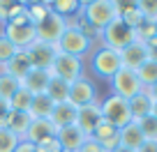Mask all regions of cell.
I'll return each mask as SVG.
<instances>
[{"instance_id":"1","label":"cell","mask_w":157,"mask_h":152,"mask_svg":"<svg viewBox=\"0 0 157 152\" xmlns=\"http://www.w3.org/2000/svg\"><path fill=\"white\" fill-rule=\"evenodd\" d=\"M78 16H83L95 30L102 32L111 21L118 19V2H113V0H93V2H83Z\"/></svg>"},{"instance_id":"2","label":"cell","mask_w":157,"mask_h":152,"mask_svg":"<svg viewBox=\"0 0 157 152\" xmlns=\"http://www.w3.org/2000/svg\"><path fill=\"white\" fill-rule=\"evenodd\" d=\"M93 46H95V42L90 39V37H86L83 32H78L74 25L67 23V30H65L63 37L58 39L56 51H58V53L74 55V58H81V60H83L88 53H93Z\"/></svg>"},{"instance_id":"3","label":"cell","mask_w":157,"mask_h":152,"mask_svg":"<svg viewBox=\"0 0 157 152\" xmlns=\"http://www.w3.org/2000/svg\"><path fill=\"white\" fill-rule=\"evenodd\" d=\"M99 42H102V46H106V49L120 53V51L127 49L129 44H134L136 37H134V30L129 28L125 21L116 19V21H111V23L99 32Z\"/></svg>"},{"instance_id":"4","label":"cell","mask_w":157,"mask_h":152,"mask_svg":"<svg viewBox=\"0 0 157 152\" xmlns=\"http://www.w3.org/2000/svg\"><path fill=\"white\" fill-rule=\"evenodd\" d=\"M120 67H123V62H120V53H118V51L99 46V49H95L93 53H90V72H93L97 79L111 81Z\"/></svg>"},{"instance_id":"5","label":"cell","mask_w":157,"mask_h":152,"mask_svg":"<svg viewBox=\"0 0 157 152\" xmlns=\"http://www.w3.org/2000/svg\"><path fill=\"white\" fill-rule=\"evenodd\" d=\"M99 108H102V120L111 122L116 129H123L125 124L132 122V113H129V104L127 99L118 97V95H109L104 102H99Z\"/></svg>"},{"instance_id":"6","label":"cell","mask_w":157,"mask_h":152,"mask_svg":"<svg viewBox=\"0 0 157 152\" xmlns=\"http://www.w3.org/2000/svg\"><path fill=\"white\" fill-rule=\"evenodd\" d=\"M109 83H111V95H118V97H123V99H132L134 95H139L143 90L136 72H132L127 67H120Z\"/></svg>"},{"instance_id":"7","label":"cell","mask_w":157,"mask_h":152,"mask_svg":"<svg viewBox=\"0 0 157 152\" xmlns=\"http://www.w3.org/2000/svg\"><path fill=\"white\" fill-rule=\"evenodd\" d=\"M67 102L72 104L74 108H83V106H90V104H97L99 97H97L95 83L88 79V76H81V79H76L74 83H69Z\"/></svg>"},{"instance_id":"8","label":"cell","mask_w":157,"mask_h":152,"mask_svg":"<svg viewBox=\"0 0 157 152\" xmlns=\"http://www.w3.org/2000/svg\"><path fill=\"white\" fill-rule=\"evenodd\" d=\"M49 72H51V76H56V79H63V81H67V83H74L76 79L83 76V60L74 58V55L58 53Z\"/></svg>"},{"instance_id":"9","label":"cell","mask_w":157,"mask_h":152,"mask_svg":"<svg viewBox=\"0 0 157 152\" xmlns=\"http://www.w3.org/2000/svg\"><path fill=\"white\" fill-rule=\"evenodd\" d=\"M67 30V21L60 19L58 14L51 12L44 21H39L35 25V35H37V42H44V44H58V39L63 37V32Z\"/></svg>"},{"instance_id":"10","label":"cell","mask_w":157,"mask_h":152,"mask_svg":"<svg viewBox=\"0 0 157 152\" xmlns=\"http://www.w3.org/2000/svg\"><path fill=\"white\" fill-rule=\"evenodd\" d=\"M2 35L14 44L16 51H25L33 42H37L33 23H2Z\"/></svg>"},{"instance_id":"11","label":"cell","mask_w":157,"mask_h":152,"mask_svg":"<svg viewBox=\"0 0 157 152\" xmlns=\"http://www.w3.org/2000/svg\"><path fill=\"white\" fill-rule=\"evenodd\" d=\"M25 55H28V60H30V67H35V69H51L58 51H56L53 44L33 42V44L25 49Z\"/></svg>"},{"instance_id":"12","label":"cell","mask_w":157,"mask_h":152,"mask_svg":"<svg viewBox=\"0 0 157 152\" xmlns=\"http://www.w3.org/2000/svg\"><path fill=\"white\" fill-rule=\"evenodd\" d=\"M56 132H58V129L51 124L49 118H33L28 132L23 134L21 141H28V143H33V145H39V143L49 141V138H56Z\"/></svg>"},{"instance_id":"13","label":"cell","mask_w":157,"mask_h":152,"mask_svg":"<svg viewBox=\"0 0 157 152\" xmlns=\"http://www.w3.org/2000/svg\"><path fill=\"white\" fill-rule=\"evenodd\" d=\"M102 122V108H99V102L97 104H90V106H83V108H76V127L90 138L93 129Z\"/></svg>"},{"instance_id":"14","label":"cell","mask_w":157,"mask_h":152,"mask_svg":"<svg viewBox=\"0 0 157 152\" xmlns=\"http://www.w3.org/2000/svg\"><path fill=\"white\" fill-rule=\"evenodd\" d=\"M86 134L76 127V124H69V127H63L56 132V141L60 143L63 152H78V147L86 143Z\"/></svg>"},{"instance_id":"15","label":"cell","mask_w":157,"mask_h":152,"mask_svg":"<svg viewBox=\"0 0 157 152\" xmlns=\"http://www.w3.org/2000/svg\"><path fill=\"white\" fill-rule=\"evenodd\" d=\"M146 60H150V55H148V46L143 44V42H134L127 49L120 51V62H123V67L132 69V72H136Z\"/></svg>"},{"instance_id":"16","label":"cell","mask_w":157,"mask_h":152,"mask_svg":"<svg viewBox=\"0 0 157 152\" xmlns=\"http://www.w3.org/2000/svg\"><path fill=\"white\" fill-rule=\"evenodd\" d=\"M90 138H93L95 143H99V145H102L106 152H111L113 147L120 145V141H118V129L113 127L111 122H106V120H102V122L93 129Z\"/></svg>"},{"instance_id":"17","label":"cell","mask_w":157,"mask_h":152,"mask_svg":"<svg viewBox=\"0 0 157 152\" xmlns=\"http://www.w3.org/2000/svg\"><path fill=\"white\" fill-rule=\"evenodd\" d=\"M49 81H51V72H49V69H35L33 67L28 72V76L21 81V85H23V88L35 97V95H44L46 92Z\"/></svg>"},{"instance_id":"18","label":"cell","mask_w":157,"mask_h":152,"mask_svg":"<svg viewBox=\"0 0 157 152\" xmlns=\"http://www.w3.org/2000/svg\"><path fill=\"white\" fill-rule=\"evenodd\" d=\"M118 141H120V145H123V147H129V150L136 152L139 147L143 145L146 136H143L141 129H139V122H136V120H132V122L125 124L123 129H118Z\"/></svg>"},{"instance_id":"19","label":"cell","mask_w":157,"mask_h":152,"mask_svg":"<svg viewBox=\"0 0 157 152\" xmlns=\"http://www.w3.org/2000/svg\"><path fill=\"white\" fill-rule=\"evenodd\" d=\"M51 124H53L56 129H63V127H69V124L76 122V108L72 106L69 102H63V104H56L53 111H51L49 115Z\"/></svg>"},{"instance_id":"20","label":"cell","mask_w":157,"mask_h":152,"mask_svg":"<svg viewBox=\"0 0 157 152\" xmlns=\"http://www.w3.org/2000/svg\"><path fill=\"white\" fill-rule=\"evenodd\" d=\"M129 104V113H132L134 120H141V118H148V115H152V97L146 92V90H141L139 95H134L132 99H127Z\"/></svg>"},{"instance_id":"21","label":"cell","mask_w":157,"mask_h":152,"mask_svg":"<svg viewBox=\"0 0 157 152\" xmlns=\"http://www.w3.org/2000/svg\"><path fill=\"white\" fill-rule=\"evenodd\" d=\"M0 69H2L5 74H10V76H14V79L23 81L33 67H30V60H28V55H25V51H16L14 58H12L7 65H2Z\"/></svg>"},{"instance_id":"22","label":"cell","mask_w":157,"mask_h":152,"mask_svg":"<svg viewBox=\"0 0 157 152\" xmlns=\"http://www.w3.org/2000/svg\"><path fill=\"white\" fill-rule=\"evenodd\" d=\"M30 120H33V115H30V113L10 111V115L5 118L2 127H5V129H10V132H14L19 138H23V134L28 132V127H30Z\"/></svg>"},{"instance_id":"23","label":"cell","mask_w":157,"mask_h":152,"mask_svg":"<svg viewBox=\"0 0 157 152\" xmlns=\"http://www.w3.org/2000/svg\"><path fill=\"white\" fill-rule=\"evenodd\" d=\"M49 7H51L53 14L60 16V19L69 21V19H74V16H78L83 2H78V0H53V2H49Z\"/></svg>"},{"instance_id":"24","label":"cell","mask_w":157,"mask_h":152,"mask_svg":"<svg viewBox=\"0 0 157 152\" xmlns=\"http://www.w3.org/2000/svg\"><path fill=\"white\" fill-rule=\"evenodd\" d=\"M118 19L125 21L132 30L143 23V14L139 12L136 2H118Z\"/></svg>"},{"instance_id":"25","label":"cell","mask_w":157,"mask_h":152,"mask_svg":"<svg viewBox=\"0 0 157 152\" xmlns=\"http://www.w3.org/2000/svg\"><path fill=\"white\" fill-rule=\"evenodd\" d=\"M46 95H49V99L53 104H63L67 102V95H69V83L63 79H56V76H51L49 81V88H46Z\"/></svg>"},{"instance_id":"26","label":"cell","mask_w":157,"mask_h":152,"mask_svg":"<svg viewBox=\"0 0 157 152\" xmlns=\"http://www.w3.org/2000/svg\"><path fill=\"white\" fill-rule=\"evenodd\" d=\"M136 76H139V81H141L143 90L152 88V85L157 83V62L155 60H146V62L136 69Z\"/></svg>"},{"instance_id":"27","label":"cell","mask_w":157,"mask_h":152,"mask_svg":"<svg viewBox=\"0 0 157 152\" xmlns=\"http://www.w3.org/2000/svg\"><path fill=\"white\" fill-rule=\"evenodd\" d=\"M56 104L49 99V95H35L33 97V106H30V115L33 118H49Z\"/></svg>"},{"instance_id":"28","label":"cell","mask_w":157,"mask_h":152,"mask_svg":"<svg viewBox=\"0 0 157 152\" xmlns=\"http://www.w3.org/2000/svg\"><path fill=\"white\" fill-rule=\"evenodd\" d=\"M10 106L12 111H19V113H30V106H33V95L28 92V90L21 85L19 90H16V95L10 99Z\"/></svg>"},{"instance_id":"29","label":"cell","mask_w":157,"mask_h":152,"mask_svg":"<svg viewBox=\"0 0 157 152\" xmlns=\"http://www.w3.org/2000/svg\"><path fill=\"white\" fill-rule=\"evenodd\" d=\"M19 88H21V81L14 79V76H10V74H5L2 69H0V97L10 102V99L16 95Z\"/></svg>"},{"instance_id":"30","label":"cell","mask_w":157,"mask_h":152,"mask_svg":"<svg viewBox=\"0 0 157 152\" xmlns=\"http://www.w3.org/2000/svg\"><path fill=\"white\" fill-rule=\"evenodd\" d=\"M25 9H28V19L33 25H37L39 21H44L51 14L49 2H25Z\"/></svg>"},{"instance_id":"31","label":"cell","mask_w":157,"mask_h":152,"mask_svg":"<svg viewBox=\"0 0 157 152\" xmlns=\"http://www.w3.org/2000/svg\"><path fill=\"white\" fill-rule=\"evenodd\" d=\"M134 37H136V42H150L152 37H157V21H146L143 19V23L139 25V28H134Z\"/></svg>"},{"instance_id":"32","label":"cell","mask_w":157,"mask_h":152,"mask_svg":"<svg viewBox=\"0 0 157 152\" xmlns=\"http://www.w3.org/2000/svg\"><path fill=\"white\" fill-rule=\"evenodd\" d=\"M19 143H21V138L16 136L14 132L0 127V152H14Z\"/></svg>"},{"instance_id":"33","label":"cell","mask_w":157,"mask_h":152,"mask_svg":"<svg viewBox=\"0 0 157 152\" xmlns=\"http://www.w3.org/2000/svg\"><path fill=\"white\" fill-rule=\"evenodd\" d=\"M136 122H139L141 134L146 136V141H157V118L148 115V118H141V120H136Z\"/></svg>"},{"instance_id":"34","label":"cell","mask_w":157,"mask_h":152,"mask_svg":"<svg viewBox=\"0 0 157 152\" xmlns=\"http://www.w3.org/2000/svg\"><path fill=\"white\" fill-rule=\"evenodd\" d=\"M16 55V49H14V44H12L10 39H7L5 35L0 32V67L2 65H7L12 58Z\"/></svg>"},{"instance_id":"35","label":"cell","mask_w":157,"mask_h":152,"mask_svg":"<svg viewBox=\"0 0 157 152\" xmlns=\"http://www.w3.org/2000/svg\"><path fill=\"white\" fill-rule=\"evenodd\" d=\"M136 7L146 21H157V0H141L136 2Z\"/></svg>"},{"instance_id":"36","label":"cell","mask_w":157,"mask_h":152,"mask_svg":"<svg viewBox=\"0 0 157 152\" xmlns=\"http://www.w3.org/2000/svg\"><path fill=\"white\" fill-rule=\"evenodd\" d=\"M35 147H37V152H63V147H60V143L56 141V138H49V141L39 143V145H35Z\"/></svg>"},{"instance_id":"37","label":"cell","mask_w":157,"mask_h":152,"mask_svg":"<svg viewBox=\"0 0 157 152\" xmlns=\"http://www.w3.org/2000/svg\"><path fill=\"white\" fill-rule=\"evenodd\" d=\"M78 152H106V150H104L99 143H95L93 138H86V143L78 147Z\"/></svg>"},{"instance_id":"38","label":"cell","mask_w":157,"mask_h":152,"mask_svg":"<svg viewBox=\"0 0 157 152\" xmlns=\"http://www.w3.org/2000/svg\"><path fill=\"white\" fill-rule=\"evenodd\" d=\"M10 111H12L10 102L0 97V127H2V122H5V118H7V115H10Z\"/></svg>"},{"instance_id":"39","label":"cell","mask_w":157,"mask_h":152,"mask_svg":"<svg viewBox=\"0 0 157 152\" xmlns=\"http://www.w3.org/2000/svg\"><path fill=\"white\" fill-rule=\"evenodd\" d=\"M146 46H148V55H150V60L157 62V37H152L150 42H146Z\"/></svg>"},{"instance_id":"40","label":"cell","mask_w":157,"mask_h":152,"mask_svg":"<svg viewBox=\"0 0 157 152\" xmlns=\"http://www.w3.org/2000/svg\"><path fill=\"white\" fill-rule=\"evenodd\" d=\"M14 152H37V147H35L33 143H28V141H21L19 145H16Z\"/></svg>"},{"instance_id":"41","label":"cell","mask_w":157,"mask_h":152,"mask_svg":"<svg viewBox=\"0 0 157 152\" xmlns=\"http://www.w3.org/2000/svg\"><path fill=\"white\" fill-rule=\"evenodd\" d=\"M136 152H157V141H143V145Z\"/></svg>"},{"instance_id":"42","label":"cell","mask_w":157,"mask_h":152,"mask_svg":"<svg viewBox=\"0 0 157 152\" xmlns=\"http://www.w3.org/2000/svg\"><path fill=\"white\" fill-rule=\"evenodd\" d=\"M146 92H148V95H150V97H152V102H157V83L152 85V88H148Z\"/></svg>"},{"instance_id":"43","label":"cell","mask_w":157,"mask_h":152,"mask_svg":"<svg viewBox=\"0 0 157 152\" xmlns=\"http://www.w3.org/2000/svg\"><path fill=\"white\" fill-rule=\"evenodd\" d=\"M111 152H134V150H129V147H123V145H118V147H113Z\"/></svg>"},{"instance_id":"44","label":"cell","mask_w":157,"mask_h":152,"mask_svg":"<svg viewBox=\"0 0 157 152\" xmlns=\"http://www.w3.org/2000/svg\"><path fill=\"white\" fill-rule=\"evenodd\" d=\"M152 118H157V102L152 104Z\"/></svg>"}]
</instances>
